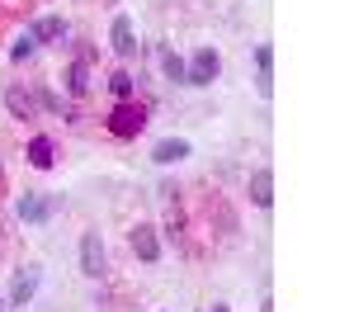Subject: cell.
<instances>
[{"mask_svg":"<svg viewBox=\"0 0 354 312\" xmlns=\"http://www.w3.org/2000/svg\"><path fill=\"white\" fill-rule=\"evenodd\" d=\"M104 128H109L118 142H133L142 128H147V104H137V100H118L104 118Z\"/></svg>","mask_w":354,"mask_h":312,"instance_id":"obj_1","label":"cell"},{"mask_svg":"<svg viewBox=\"0 0 354 312\" xmlns=\"http://www.w3.org/2000/svg\"><path fill=\"white\" fill-rule=\"evenodd\" d=\"M222 71V57L213 48H198V53L185 62V85H213Z\"/></svg>","mask_w":354,"mask_h":312,"instance_id":"obj_2","label":"cell"},{"mask_svg":"<svg viewBox=\"0 0 354 312\" xmlns=\"http://www.w3.org/2000/svg\"><path fill=\"white\" fill-rule=\"evenodd\" d=\"M57 208H62V194H24V199H19V223L43 227Z\"/></svg>","mask_w":354,"mask_h":312,"instance_id":"obj_3","label":"cell"},{"mask_svg":"<svg viewBox=\"0 0 354 312\" xmlns=\"http://www.w3.org/2000/svg\"><path fill=\"white\" fill-rule=\"evenodd\" d=\"M128 246H133V255H137V260H147V265L161 260V237H156V227H151V223H137L133 232H128Z\"/></svg>","mask_w":354,"mask_h":312,"instance_id":"obj_4","label":"cell"},{"mask_svg":"<svg viewBox=\"0 0 354 312\" xmlns=\"http://www.w3.org/2000/svg\"><path fill=\"white\" fill-rule=\"evenodd\" d=\"M104 241H100V232H85L81 237V275H90V279H104Z\"/></svg>","mask_w":354,"mask_h":312,"instance_id":"obj_5","label":"cell"},{"mask_svg":"<svg viewBox=\"0 0 354 312\" xmlns=\"http://www.w3.org/2000/svg\"><path fill=\"white\" fill-rule=\"evenodd\" d=\"M109 43H113V53H118V57H133L137 53V28H133L128 15H118V19L109 24Z\"/></svg>","mask_w":354,"mask_h":312,"instance_id":"obj_6","label":"cell"},{"mask_svg":"<svg viewBox=\"0 0 354 312\" xmlns=\"http://www.w3.org/2000/svg\"><path fill=\"white\" fill-rule=\"evenodd\" d=\"M38 265H28V270H19V279H15V288H10V308H28L33 303V293H38Z\"/></svg>","mask_w":354,"mask_h":312,"instance_id":"obj_7","label":"cell"},{"mask_svg":"<svg viewBox=\"0 0 354 312\" xmlns=\"http://www.w3.org/2000/svg\"><path fill=\"white\" fill-rule=\"evenodd\" d=\"M255 71H260V76H255V90L270 100V95H274V48H270V43L255 48Z\"/></svg>","mask_w":354,"mask_h":312,"instance_id":"obj_8","label":"cell"},{"mask_svg":"<svg viewBox=\"0 0 354 312\" xmlns=\"http://www.w3.org/2000/svg\"><path fill=\"white\" fill-rule=\"evenodd\" d=\"M5 109L15 113V118H33V113H38V95L24 90V85H10V90H5Z\"/></svg>","mask_w":354,"mask_h":312,"instance_id":"obj_9","label":"cell"},{"mask_svg":"<svg viewBox=\"0 0 354 312\" xmlns=\"http://www.w3.org/2000/svg\"><path fill=\"white\" fill-rule=\"evenodd\" d=\"M62 85H66V95H90V57H76L71 66H66V76H62Z\"/></svg>","mask_w":354,"mask_h":312,"instance_id":"obj_10","label":"cell"},{"mask_svg":"<svg viewBox=\"0 0 354 312\" xmlns=\"http://www.w3.org/2000/svg\"><path fill=\"white\" fill-rule=\"evenodd\" d=\"M53 161H57V142L48 138V133H38V138L28 142V166L33 170H53Z\"/></svg>","mask_w":354,"mask_h":312,"instance_id":"obj_11","label":"cell"},{"mask_svg":"<svg viewBox=\"0 0 354 312\" xmlns=\"http://www.w3.org/2000/svg\"><path fill=\"white\" fill-rule=\"evenodd\" d=\"M185 156H189V142L185 138H165V142H156V152H151L156 166H175V161H185Z\"/></svg>","mask_w":354,"mask_h":312,"instance_id":"obj_12","label":"cell"},{"mask_svg":"<svg viewBox=\"0 0 354 312\" xmlns=\"http://www.w3.org/2000/svg\"><path fill=\"white\" fill-rule=\"evenodd\" d=\"M250 203H255V208H270L274 203V175L265 166L250 175Z\"/></svg>","mask_w":354,"mask_h":312,"instance_id":"obj_13","label":"cell"},{"mask_svg":"<svg viewBox=\"0 0 354 312\" xmlns=\"http://www.w3.org/2000/svg\"><path fill=\"white\" fill-rule=\"evenodd\" d=\"M33 33V43H62L71 28H66V19H57V15H48V19H38V24L28 28Z\"/></svg>","mask_w":354,"mask_h":312,"instance_id":"obj_14","label":"cell"},{"mask_svg":"<svg viewBox=\"0 0 354 312\" xmlns=\"http://www.w3.org/2000/svg\"><path fill=\"white\" fill-rule=\"evenodd\" d=\"M109 90L118 95V100H133V95H137V76H133V71H113V76H109Z\"/></svg>","mask_w":354,"mask_h":312,"instance_id":"obj_15","label":"cell"},{"mask_svg":"<svg viewBox=\"0 0 354 312\" xmlns=\"http://www.w3.org/2000/svg\"><path fill=\"white\" fill-rule=\"evenodd\" d=\"M161 66H165V76H170V81L185 85V57H180V53H161Z\"/></svg>","mask_w":354,"mask_h":312,"instance_id":"obj_16","label":"cell"},{"mask_svg":"<svg viewBox=\"0 0 354 312\" xmlns=\"http://www.w3.org/2000/svg\"><path fill=\"white\" fill-rule=\"evenodd\" d=\"M33 53H38V43H33V33H24V38H19V43L10 48V57H15V62H28Z\"/></svg>","mask_w":354,"mask_h":312,"instance_id":"obj_17","label":"cell"},{"mask_svg":"<svg viewBox=\"0 0 354 312\" xmlns=\"http://www.w3.org/2000/svg\"><path fill=\"white\" fill-rule=\"evenodd\" d=\"M0 194H5V170H0Z\"/></svg>","mask_w":354,"mask_h":312,"instance_id":"obj_18","label":"cell"},{"mask_svg":"<svg viewBox=\"0 0 354 312\" xmlns=\"http://www.w3.org/2000/svg\"><path fill=\"white\" fill-rule=\"evenodd\" d=\"M213 312H232V308H222V303H218V308H213Z\"/></svg>","mask_w":354,"mask_h":312,"instance_id":"obj_19","label":"cell"},{"mask_svg":"<svg viewBox=\"0 0 354 312\" xmlns=\"http://www.w3.org/2000/svg\"><path fill=\"white\" fill-rule=\"evenodd\" d=\"M0 312H5V298H0Z\"/></svg>","mask_w":354,"mask_h":312,"instance_id":"obj_20","label":"cell"}]
</instances>
